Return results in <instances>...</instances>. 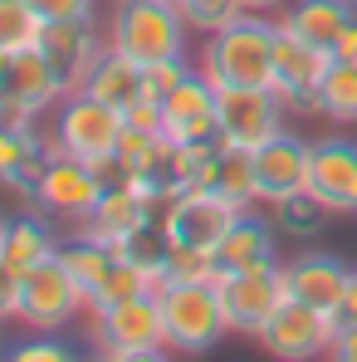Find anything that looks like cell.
Segmentation results:
<instances>
[{"label": "cell", "instance_id": "1", "mask_svg": "<svg viewBox=\"0 0 357 362\" xmlns=\"http://www.w3.org/2000/svg\"><path fill=\"white\" fill-rule=\"evenodd\" d=\"M274 49H279V20L245 10L230 25L206 35L196 69L216 88H274Z\"/></svg>", "mask_w": 357, "mask_h": 362}, {"label": "cell", "instance_id": "2", "mask_svg": "<svg viewBox=\"0 0 357 362\" xmlns=\"http://www.w3.org/2000/svg\"><path fill=\"white\" fill-rule=\"evenodd\" d=\"M162 303V328H167V348L181 358H196V353H211L221 338H230V323H226V303L216 279H167L157 289Z\"/></svg>", "mask_w": 357, "mask_h": 362}, {"label": "cell", "instance_id": "3", "mask_svg": "<svg viewBox=\"0 0 357 362\" xmlns=\"http://www.w3.org/2000/svg\"><path fill=\"white\" fill-rule=\"evenodd\" d=\"M186 35H191V25L177 0H113L108 45L127 59H186Z\"/></svg>", "mask_w": 357, "mask_h": 362}, {"label": "cell", "instance_id": "4", "mask_svg": "<svg viewBox=\"0 0 357 362\" xmlns=\"http://www.w3.org/2000/svg\"><path fill=\"white\" fill-rule=\"evenodd\" d=\"M69 93H74V83L54 69V59L40 45L15 49L10 69H5V83H0V127H35Z\"/></svg>", "mask_w": 357, "mask_h": 362}, {"label": "cell", "instance_id": "5", "mask_svg": "<svg viewBox=\"0 0 357 362\" xmlns=\"http://www.w3.org/2000/svg\"><path fill=\"white\" fill-rule=\"evenodd\" d=\"M93 348L98 358L113 362H157L167 358V328H162V303L157 294L113 303L103 313H93Z\"/></svg>", "mask_w": 357, "mask_h": 362}, {"label": "cell", "instance_id": "6", "mask_svg": "<svg viewBox=\"0 0 357 362\" xmlns=\"http://www.w3.org/2000/svg\"><path fill=\"white\" fill-rule=\"evenodd\" d=\"M122 132H127L122 108L93 98L88 88H74L59 108H54V132H49V142H54V152L83 157V162H98V157L118 152Z\"/></svg>", "mask_w": 357, "mask_h": 362}, {"label": "cell", "instance_id": "7", "mask_svg": "<svg viewBox=\"0 0 357 362\" xmlns=\"http://www.w3.org/2000/svg\"><path fill=\"white\" fill-rule=\"evenodd\" d=\"M88 308L83 289L74 284V274L64 269V259H45L35 269H25V284H20V323L35 328V333H64L78 313Z\"/></svg>", "mask_w": 357, "mask_h": 362}, {"label": "cell", "instance_id": "8", "mask_svg": "<svg viewBox=\"0 0 357 362\" xmlns=\"http://www.w3.org/2000/svg\"><path fill=\"white\" fill-rule=\"evenodd\" d=\"M216 289H221V303H226L230 333H245V338H259V328L279 313V303L289 299L284 264H259V269L216 274Z\"/></svg>", "mask_w": 357, "mask_h": 362}, {"label": "cell", "instance_id": "9", "mask_svg": "<svg viewBox=\"0 0 357 362\" xmlns=\"http://www.w3.org/2000/svg\"><path fill=\"white\" fill-rule=\"evenodd\" d=\"M240 221V206L226 201L221 191H177L162 206V230L172 245H191V250H216Z\"/></svg>", "mask_w": 357, "mask_h": 362}, {"label": "cell", "instance_id": "10", "mask_svg": "<svg viewBox=\"0 0 357 362\" xmlns=\"http://www.w3.org/2000/svg\"><path fill=\"white\" fill-rule=\"evenodd\" d=\"M338 318L308 308L298 299H284L279 313L259 328V343L284 362H313V358H333V343H338Z\"/></svg>", "mask_w": 357, "mask_h": 362}, {"label": "cell", "instance_id": "11", "mask_svg": "<svg viewBox=\"0 0 357 362\" xmlns=\"http://www.w3.org/2000/svg\"><path fill=\"white\" fill-rule=\"evenodd\" d=\"M284 98H279V88H221V103H216V113H221V142L226 147H245V152H254L259 142H269L279 127H284Z\"/></svg>", "mask_w": 357, "mask_h": 362}, {"label": "cell", "instance_id": "12", "mask_svg": "<svg viewBox=\"0 0 357 362\" xmlns=\"http://www.w3.org/2000/svg\"><path fill=\"white\" fill-rule=\"evenodd\" d=\"M353 264L333 250H303L298 259L284 264V284H289V299L308 303L328 318L343 323V303H348V289H353Z\"/></svg>", "mask_w": 357, "mask_h": 362}, {"label": "cell", "instance_id": "13", "mask_svg": "<svg viewBox=\"0 0 357 362\" xmlns=\"http://www.w3.org/2000/svg\"><path fill=\"white\" fill-rule=\"evenodd\" d=\"M254 162V191H259V206H274L294 191H308V172H313V142L298 137L289 127H279L269 142H259L250 152Z\"/></svg>", "mask_w": 357, "mask_h": 362}, {"label": "cell", "instance_id": "14", "mask_svg": "<svg viewBox=\"0 0 357 362\" xmlns=\"http://www.w3.org/2000/svg\"><path fill=\"white\" fill-rule=\"evenodd\" d=\"M98 196H103V181L93 172V162L69 157V152H54L49 167H45V177H40L35 206L78 226V221H88V211L98 206Z\"/></svg>", "mask_w": 357, "mask_h": 362}, {"label": "cell", "instance_id": "15", "mask_svg": "<svg viewBox=\"0 0 357 362\" xmlns=\"http://www.w3.org/2000/svg\"><path fill=\"white\" fill-rule=\"evenodd\" d=\"M216 103H221V88L201 69H191L162 98V137H172V142H211L221 132Z\"/></svg>", "mask_w": 357, "mask_h": 362}, {"label": "cell", "instance_id": "16", "mask_svg": "<svg viewBox=\"0 0 357 362\" xmlns=\"http://www.w3.org/2000/svg\"><path fill=\"white\" fill-rule=\"evenodd\" d=\"M308 191L333 211V216H357V142L333 132L313 142V172Z\"/></svg>", "mask_w": 357, "mask_h": 362}, {"label": "cell", "instance_id": "17", "mask_svg": "<svg viewBox=\"0 0 357 362\" xmlns=\"http://www.w3.org/2000/svg\"><path fill=\"white\" fill-rule=\"evenodd\" d=\"M40 49L54 59L64 78L78 88L88 78V69L108 54V30H98V15H78V20H45Z\"/></svg>", "mask_w": 357, "mask_h": 362}, {"label": "cell", "instance_id": "18", "mask_svg": "<svg viewBox=\"0 0 357 362\" xmlns=\"http://www.w3.org/2000/svg\"><path fill=\"white\" fill-rule=\"evenodd\" d=\"M328 64H333V54L313 49L308 40H298V35H289V30L279 25V49H274V88H279V98H284L289 108L313 113V93H318V83H323Z\"/></svg>", "mask_w": 357, "mask_h": 362}, {"label": "cell", "instance_id": "19", "mask_svg": "<svg viewBox=\"0 0 357 362\" xmlns=\"http://www.w3.org/2000/svg\"><path fill=\"white\" fill-rule=\"evenodd\" d=\"M157 216H162V206H157V201H147L142 191H132V186H103L98 206L88 211V221H78V230L118 250L132 230L152 226Z\"/></svg>", "mask_w": 357, "mask_h": 362}, {"label": "cell", "instance_id": "20", "mask_svg": "<svg viewBox=\"0 0 357 362\" xmlns=\"http://www.w3.org/2000/svg\"><path fill=\"white\" fill-rule=\"evenodd\" d=\"M49 157H54V142L40 137L35 127H0V186L15 191L20 201H35Z\"/></svg>", "mask_w": 357, "mask_h": 362}, {"label": "cell", "instance_id": "21", "mask_svg": "<svg viewBox=\"0 0 357 362\" xmlns=\"http://www.w3.org/2000/svg\"><path fill=\"white\" fill-rule=\"evenodd\" d=\"M274 20H279L289 35L308 40L313 49L333 54L338 40L348 35V25L357 20V0H289Z\"/></svg>", "mask_w": 357, "mask_h": 362}, {"label": "cell", "instance_id": "22", "mask_svg": "<svg viewBox=\"0 0 357 362\" xmlns=\"http://www.w3.org/2000/svg\"><path fill=\"white\" fill-rule=\"evenodd\" d=\"M216 259H221V274L259 269V264H279V226L264 221L254 206L240 211V221L230 226V235L216 245Z\"/></svg>", "mask_w": 357, "mask_h": 362}, {"label": "cell", "instance_id": "23", "mask_svg": "<svg viewBox=\"0 0 357 362\" xmlns=\"http://www.w3.org/2000/svg\"><path fill=\"white\" fill-rule=\"evenodd\" d=\"M78 88H88L93 98H103V103H113V108L127 113V108L142 98V64L127 59V54H118V49L108 45V54L88 69V78H83Z\"/></svg>", "mask_w": 357, "mask_h": 362}, {"label": "cell", "instance_id": "24", "mask_svg": "<svg viewBox=\"0 0 357 362\" xmlns=\"http://www.w3.org/2000/svg\"><path fill=\"white\" fill-rule=\"evenodd\" d=\"M59 245L64 240H54V230H49L40 216H10L0 255L25 274V269H35V264H45V259H54V255H59Z\"/></svg>", "mask_w": 357, "mask_h": 362}, {"label": "cell", "instance_id": "25", "mask_svg": "<svg viewBox=\"0 0 357 362\" xmlns=\"http://www.w3.org/2000/svg\"><path fill=\"white\" fill-rule=\"evenodd\" d=\"M59 259H64V269L74 274V284L83 289V299H93V294H98V284H103V274L113 269L118 250L78 230V235H69V240L59 245Z\"/></svg>", "mask_w": 357, "mask_h": 362}, {"label": "cell", "instance_id": "26", "mask_svg": "<svg viewBox=\"0 0 357 362\" xmlns=\"http://www.w3.org/2000/svg\"><path fill=\"white\" fill-rule=\"evenodd\" d=\"M313 113H318V118H328V122L353 127V122H357V64H348V59H333V64H328V74H323L318 93H313Z\"/></svg>", "mask_w": 357, "mask_h": 362}, {"label": "cell", "instance_id": "27", "mask_svg": "<svg viewBox=\"0 0 357 362\" xmlns=\"http://www.w3.org/2000/svg\"><path fill=\"white\" fill-rule=\"evenodd\" d=\"M269 221H274L279 235H289V240H313V235L328 230L333 211H328L313 191H294V196H284V201L269 206Z\"/></svg>", "mask_w": 357, "mask_h": 362}, {"label": "cell", "instance_id": "28", "mask_svg": "<svg viewBox=\"0 0 357 362\" xmlns=\"http://www.w3.org/2000/svg\"><path fill=\"white\" fill-rule=\"evenodd\" d=\"M211 191H221L226 201H235L240 211L259 206V191H254V162H250V152H245V147H226V142H221Z\"/></svg>", "mask_w": 357, "mask_h": 362}, {"label": "cell", "instance_id": "29", "mask_svg": "<svg viewBox=\"0 0 357 362\" xmlns=\"http://www.w3.org/2000/svg\"><path fill=\"white\" fill-rule=\"evenodd\" d=\"M162 284L142 269V264H132V259H113V269L103 274V284H98V294L88 299V313H103V308H113V303H127V299H142V294H157Z\"/></svg>", "mask_w": 357, "mask_h": 362}, {"label": "cell", "instance_id": "30", "mask_svg": "<svg viewBox=\"0 0 357 362\" xmlns=\"http://www.w3.org/2000/svg\"><path fill=\"white\" fill-rule=\"evenodd\" d=\"M45 35V15L30 0H0V49H35Z\"/></svg>", "mask_w": 357, "mask_h": 362}, {"label": "cell", "instance_id": "31", "mask_svg": "<svg viewBox=\"0 0 357 362\" xmlns=\"http://www.w3.org/2000/svg\"><path fill=\"white\" fill-rule=\"evenodd\" d=\"M181 15L196 35H211V30L230 25L235 15H245V5L240 0H181Z\"/></svg>", "mask_w": 357, "mask_h": 362}, {"label": "cell", "instance_id": "32", "mask_svg": "<svg viewBox=\"0 0 357 362\" xmlns=\"http://www.w3.org/2000/svg\"><path fill=\"white\" fill-rule=\"evenodd\" d=\"M186 74H191V59H157V64H142V93L162 103V98L177 88Z\"/></svg>", "mask_w": 357, "mask_h": 362}, {"label": "cell", "instance_id": "33", "mask_svg": "<svg viewBox=\"0 0 357 362\" xmlns=\"http://www.w3.org/2000/svg\"><path fill=\"white\" fill-rule=\"evenodd\" d=\"M10 358L15 362H74V348L59 343L54 333H40V338H30V343H15Z\"/></svg>", "mask_w": 357, "mask_h": 362}, {"label": "cell", "instance_id": "34", "mask_svg": "<svg viewBox=\"0 0 357 362\" xmlns=\"http://www.w3.org/2000/svg\"><path fill=\"white\" fill-rule=\"evenodd\" d=\"M20 284H25V274L0 255V323L5 318H20Z\"/></svg>", "mask_w": 357, "mask_h": 362}, {"label": "cell", "instance_id": "35", "mask_svg": "<svg viewBox=\"0 0 357 362\" xmlns=\"http://www.w3.org/2000/svg\"><path fill=\"white\" fill-rule=\"evenodd\" d=\"M122 118H127V127H137V132H162V103L142 93V98H137Z\"/></svg>", "mask_w": 357, "mask_h": 362}, {"label": "cell", "instance_id": "36", "mask_svg": "<svg viewBox=\"0 0 357 362\" xmlns=\"http://www.w3.org/2000/svg\"><path fill=\"white\" fill-rule=\"evenodd\" d=\"M45 20H78V15H93L98 0H30Z\"/></svg>", "mask_w": 357, "mask_h": 362}, {"label": "cell", "instance_id": "37", "mask_svg": "<svg viewBox=\"0 0 357 362\" xmlns=\"http://www.w3.org/2000/svg\"><path fill=\"white\" fill-rule=\"evenodd\" d=\"M333 358H338V362H357V323H343V328H338Z\"/></svg>", "mask_w": 357, "mask_h": 362}, {"label": "cell", "instance_id": "38", "mask_svg": "<svg viewBox=\"0 0 357 362\" xmlns=\"http://www.w3.org/2000/svg\"><path fill=\"white\" fill-rule=\"evenodd\" d=\"M333 59H348V64H357V20L348 25V35L338 40V49H333Z\"/></svg>", "mask_w": 357, "mask_h": 362}, {"label": "cell", "instance_id": "39", "mask_svg": "<svg viewBox=\"0 0 357 362\" xmlns=\"http://www.w3.org/2000/svg\"><path fill=\"white\" fill-rule=\"evenodd\" d=\"M240 5H245V10H259V15H279L289 0H240Z\"/></svg>", "mask_w": 357, "mask_h": 362}, {"label": "cell", "instance_id": "40", "mask_svg": "<svg viewBox=\"0 0 357 362\" xmlns=\"http://www.w3.org/2000/svg\"><path fill=\"white\" fill-rule=\"evenodd\" d=\"M343 323H357V274H353V289H348V303H343Z\"/></svg>", "mask_w": 357, "mask_h": 362}, {"label": "cell", "instance_id": "41", "mask_svg": "<svg viewBox=\"0 0 357 362\" xmlns=\"http://www.w3.org/2000/svg\"><path fill=\"white\" fill-rule=\"evenodd\" d=\"M5 69H10V49H0V83H5Z\"/></svg>", "mask_w": 357, "mask_h": 362}, {"label": "cell", "instance_id": "42", "mask_svg": "<svg viewBox=\"0 0 357 362\" xmlns=\"http://www.w3.org/2000/svg\"><path fill=\"white\" fill-rule=\"evenodd\" d=\"M5 226H10V216H0V245H5Z\"/></svg>", "mask_w": 357, "mask_h": 362}, {"label": "cell", "instance_id": "43", "mask_svg": "<svg viewBox=\"0 0 357 362\" xmlns=\"http://www.w3.org/2000/svg\"><path fill=\"white\" fill-rule=\"evenodd\" d=\"M177 5H181V0H177Z\"/></svg>", "mask_w": 357, "mask_h": 362}]
</instances>
